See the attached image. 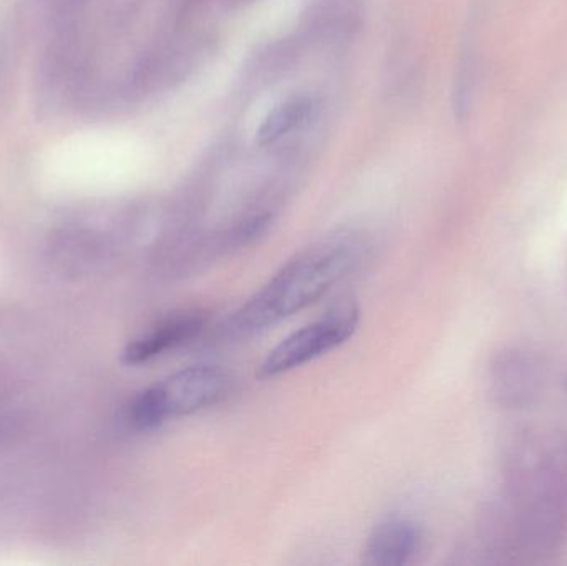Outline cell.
Returning a JSON list of instances; mask_svg holds the SVG:
<instances>
[{"mask_svg":"<svg viewBox=\"0 0 567 566\" xmlns=\"http://www.w3.org/2000/svg\"><path fill=\"white\" fill-rule=\"evenodd\" d=\"M370 251L363 233L327 235L297 253L225 325L233 338H248L303 311L352 275Z\"/></svg>","mask_w":567,"mask_h":566,"instance_id":"cell-1","label":"cell"},{"mask_svg":"<svg viewBox=\"0 0 567 566\" xmlns=\"http://www.w3.org/2000/svg\"><path fill=\"white\" fill-rule=\"evenodd\" d=\"M498 511V545L516 552L553 547L565 524L567 451L549 439H526L516 445Z\"/></svg>","mask_w":567,"mask_h":566,"instance_id":"cell-2","label":"cell"},{"mask_svg":"<svg viewBox=\"0 0 567 566\" xmlns=\"http://www.w3.org/2000/svg\"><path fill=\"white\" fill-rule=\"evenodd\" d=\"M231 378L216 366L182 369L143 389L126 409V422L140 432L155 431L173 419L196 414L228 395Z\"/></svg>","mask_w":567,"mask_h":566,"instance_id":"cell-3","label":"cell"},{"mask_svg":"<svg viewBox=\"0 0 567 566\" xmlns=\"http://www.w3.org/2000/svg\"><path fill=\"white\" fill-rule=\"evenodd\" d=\"M360 322V309L353 299L347 298L333 305L326 315L303 328L290 332L259 364V379H275L293 369L302 368L327 352L342 346L355 335Z\"/></svg>","mask_w":567,"mask_h":566,"instance_id":"cell-4","label":"cell"},{"mask_svg":"<svg viewBox=\"0 0 567 566\" xmlns=\"http://www.w3.org/2000/svg\"><path fill=\"white\" fill-rule=\"evenodd\" d=\"M208 326V312L203 309H182L156 321L123 349L126 366H142L155 361L175 349L199 338Z\"/></svg>","mask_w":567,"mask_h":566,"instance_id":"cell-5","label":"cell"},{"mask_svg":"<svg viewBox=\"0 0 567 566\" xmlns=\"http://www.w3.org/2000/svg\"><path fill=\"white\" fill-rule=\"evenodd\" d=\"M543 379L545 375L538 358L523 349H508L493 362L489 384L499 405L519 409L538 398Z\"/></svg>","mask_w":567,"mask_h":566,"instance_id":"cell-6","label":"cell"},{"mask_svg":"<svg viewBox=\"0 0 567 566\" xmlns=\"http://www.w3.org/2000/svg\"><path fill=\"white\" fill-rule=\"evenodd\" d=\"M422 544V531L405 517L380 522L363 548V564L370 566H402L412 562Z\"/></svg>","mask_w":567,"mask_h":566,"instance_id":"cell-7","label":"cell"},{"mask_svg":"<svg viewBox=\"0 0 567 566\" xmlns=\"http://www.w3.org/2000/svg\"><path fill=\"white\" fill-rule=\"evenodd\" d=\"M313 112V100L306 95H293L284 100L262 120L258 130V143L272 146L284 136L299 130Z\"/></svg>","mask_w":567,"mask_h":566,"instance_id":"cell-8","label":"cell"}]
</instances>
